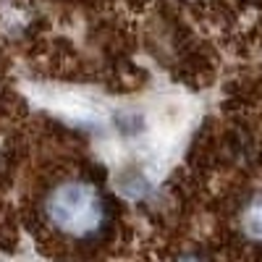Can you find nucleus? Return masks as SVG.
<instances>
[{"label":"nucleus","mask_w":262,"mask_h":262,"mask_svg":"<svg viewBox=\"0 0 262 262\" xmlns=\"http://www.w3.org/2000/svg\"><path fill=\"white\" fill-rule=\"evenodd\" d=\"M48 217L60 233L90 236L100 231L105 221V207L95 186L84 181H69L48 196Z\"/></svg>","instance_id":"nucleus-1"},{"label":"nucleus","mask_w":262,"mask_h":262,"mask_svg":"<svg viewBox=\"0 0 262 262\" xmlns=\"http://www.w3.org/2000/svg\"><path fill=\"white\" fill-rule=\"evenodd\" d=\"M42 100H45L50 107H55L58 113L63 116H71V118H84L90 121L97 116V105L92 97L86 95H79V92H71V90H45L42 92Z\"/></svg>","instance_id":"nucleus-2"},{"label":"nucleus","mask_w":262,"mask_h":262,"mask_svg":"<svg viewBox=\"0 0 262 262\" xmlns=\"http://www.w3.org/2000/svg\"><path fill=\"white\" fill-rule=\"evenodd\" d=\"M116 126L123 131V134L137 137V134H142V131H144L147 121H144V116L137 113V111H121V113H116Z\"/></svg>","instance_id":"nucleus-3"},{"label":"nucleus","mask_w":262,"mask_h":262,"mask_svg":"<svg viewBox=\"0 0 262 262\" xmlns=\"http://www.w3.org/2000/svg\"><path fill=\"white\" fill-rule=\"evenodd\" d=\"M118 186H121V191L128 194V196H142V194L147 191V181H144L142 176H137V173H131V176L121 179Z\"/></svg>","instance_id":"nucleus-4"},{"label":"nucleus","mask_w":262,"mask_h":262,"mask_svg":"<svg viewBox=\"0 0 262 262\" xmlns=\"http://www.w3.org/2000/svg\"><path fill=\"white\" fill-rule=\"evenodd\" d=\"M244 226H247V231H249L254 238H262V202H257V205L247 212Z\"/></svg>","instance_id":"nucleus-5"}]
</instances>
